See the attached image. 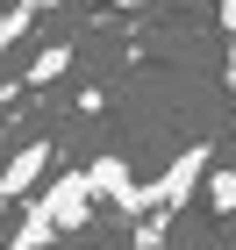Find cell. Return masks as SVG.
<instances>
[{"instance_id":"cell-4","label":"cell","mask_w":236,"mask_h":250,"mask_svg":"<svg viewBox=\"0 0 236 250\" xmlns=\"http://www.w3.org/2000/svg\"><path fill=\"white\" fill-rule=\"evenodd\" d=\"M50 157H58V150H50L43 136H36V143H21V150L7 157V172H0V214L43 193V179H50Z\"/></svg>"},{"instance_id":"cell-5","label":"cell","mask_w":236,"mask_h":250,"mask_svg":"<svg viewBox=\"0 0 236 250\" xmlns=\"http://www.w3.org/2000/svg\"><path fill=\"white\" fill-rule=\"evenodd\" d=\"M43 7H50V0H15V7L0 15V58H7V50H15L29 29H36V15H43Z\"/></svg>"},{"instance_id":"cell-8","label":"cell","mask_w":236,"mask_h":250,"mask_svg":"<svg viewBox=\"0 0 236 250\" xmlns=\"http://www.w3.org/2000/svg\"><path fill=\"white\" fill-rule=\"evenodd\" d=\"M100 7H150V0H100Z\"/></svg>"},{"instance_id":"cell-3","label":"cell","mask_w":236,"mask_h":250,"mask_svg":"<svg viewBox=\"0 0 236 250\" xmlns=\"http://www.w3.org/2000/svg\"><path fill=\"white\" fill-rule=\"evenodd\" d=\"M86 186H93V200L115 208V222H136L143 214V186H136V172H129L122 150H100L93 165H86Z\"/></svg>"},{"instance_id":"cell-1","label":"cell","mask_w":236,"mask_h":250,"mask_svg":"<svg viewBox=\"0 0 236 250\" xmlns=\"http://www.w3.org/2000/svg\"><path fill=\"white\" fill-rule=\"evenodd\" d=\"M208 172H215V150H208V143H186V150H179L172 165L150 179V186H143V229H136L143 250H150L157 236H165V222L193 200V186H208Z\"/></svg>"},{"instance_id":"cell-7","label":"cell","mask_w":236,"mask_h":250,"mask_svg":"<svg viewBox=\"0 0 236 250\" xmlns=\"http://www.w3.org/2000/svg\"><path fill=\"white\" fill-rule=\"evenodd\" d=\"M208 208L236 214V165H229V172H208Z\"/></svg>"},{"instance_id":"cell-2","label":"cell","mask_w":236,"mask_h":250,"mask_svg":"<svg viewBox=\"0 0 236 250\" xmlns=\"http://www.w3.org/2000/svg\"><path fill=\"white\" fill-rule=\"evenodd\" d=\"M29 208L50 222V236H72V229H86L93 222V186H86V165H72V172H58V179H43V193L29 200Z\"/></svg>"},{"instance_id":"cell-6","label":"cell","mask_w":236,"mask_h":250,"mask_svg":"<svg viewBox=\"0 0 236 250\" xmlns=\"http://www.w3.org/2000/svg\"><path fill=\"white\" fill-rule=\"evenodd\" d=\"M64 72H72V43H43L36 64L21 72V86H50V79H64Z\"/></svg>"}]
</instances>
